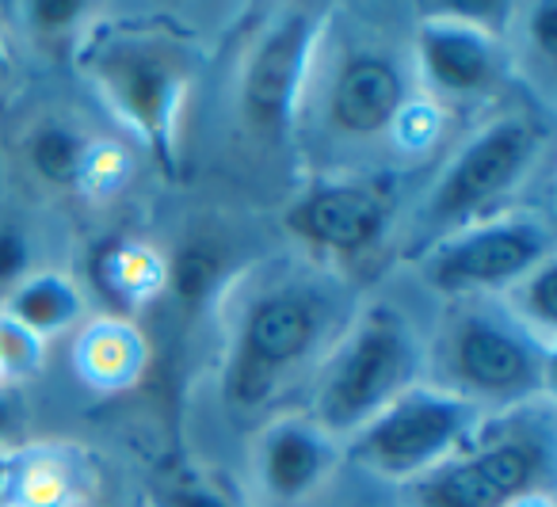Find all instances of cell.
I'll use <instances>...</instances> for the list:
<instances>
[{"label":"cell","mask_w":557,"mask_h":507,"mask_svg":"<svg viewBox=\"0 0 557 507\" xmlns=\"http://www.w3.org/2000/svg\"><path fill=\"white\" fill-rule=\"evenodd\" d=\"M450 362L462 382V397L519 400L546 385V359L534 347L531 332L493 317H462L450 336Z\"/></svg>","instance_id":"cell-7"},{"label":"cell","mask_w":557,"mask_h":507,"mask_svg":"<svg viewBox=\"0 0 557 507\" xmlns=\"http://www.w3.org/2000/svg\"><path fill=\"white\" fill-rule=\"evenodd\" d=\"M329 473V438L313 420H283L263 435L260 481L278 504L310 496Z\"/></svg>","instance_id":"cell-13"},{"label":"cell","mask_w":557,"mask_h":507,"mask_svg":"<svg viewBox=\"0 0 557 507\" xmlns=\"http://www.w3.org/2000/svg\"><path fill=\"white\" fill-rule=\"evenodd\" d=\"M313 39H318V24L306 12L278 20L260 39L240 77V111L252 131L278 138L290 126L306 70H310Z\"/></svg>","instance_id":"cell-8"},{"label":"cell","mask_w":557,"mask_h":507,"mask_svg":"<svg viewBox=\"0 0 557 507\" xmlns=\"http://www.w3.org/2000/svg\"><path fill=\"white\" fill-rule=\"evenodd\" d=\"M100 81L108 85L111 100L126 111V119L149 134V141L157 146L169 141L172 111H176L184 77L164 50H153L149 42H126V47L103 54Z\"/></svg>","instance_id":"cell-10"},{"label":"cell","mask_w":557,"mask_h":507,"mask_svg":"<svg viewBox=\"0 0 557 507\" xmlns=\"http://www.w3.org/2000/svg\"><path fill=\"white\" fill-rule=\"evenodd\" d=\"M39 344L42 339H35L32 332H24L16 321L0 317V370H12V374H16V370L35 367Z\"/></svg>","instance_id":"cell-17"},{"label":"cell","mask_w":557,"mask_h":507,"mask_svg":"<svg viewBox=\"0 0 557 507\" xmlns=\"http://www.w3.org/2000/svg\"><path fill=\"white\" fill-rule=\"evenodd\" d=\"M81 313V294L70 279L62 275H35L12 290L9 298V321H16L35 339L50 336V332L65 329L73 317Z\"/></svg>","instance_id":"cell-14"},{"label":"cell","mask_w":557,"mask_h":507,"mask_svg":"<svg viewBox=\"0 0 557 507\" xmlns=\"http://www.w3.org/2000/svg\"><path fill=\"white\" fill-rule=\"evenodd\" d=\"M549 260L546 225L531 218H496L450 233L428 256V283L443 294L504 290Z\"/></svg>","instance_id":"cell-5"},{"label":"cell","mask_w":557,"mask_h":507,"mask_svg":"<svg viewBox=\"0 0 557 507\" xmlns=\"http://www.w3.org/2000/svg\"><path fill=\"white\" fill-rule=\"evenodd\" d=\"M27 268H32V245L20 230L4 225L0 230V290L24 283Z\"/></svg>","instance_id":"cell-18"},{"label":"cell","mask_w":557,"mask_h":507,"mask_svg":"<svg viewBox=\"0 0 557 507\" xmlns=\"http://www.w3.org/2000/svg\"><path fill=\"white\" fill-rule=\"evenodd\" d=\"M207 286H210V256H202V252L184 256L176 268V290L184 294V298H202Z\"/></svg>","instance_id":"cell-20"},{"label":"cell","mask_w":557,"mask_h":507,"mask_svg":"<svg viewBox=\"0 0 557 507\" xmlns=\"http://www.w3.org/2000/svg\"><path fill=\"white\" fill-rule=\"evenodd\" d=\"M527 39L542 58H557V4H539L527 16Z\"/></svg>","instance_id":"cell-19"},{"label":"cell","mask_w":557,"mask_h":507,"mask_svg":"<svg viewBox=\"0 0 557 507\" xmlns=\"http://www.w3.org/2000/svg\"><path fill=\"white\" fill-rule=\"evenodd\" d=\"M0 73H4V54H0Z\"/></svg>","instance_id":"cell-25"},{"label":"cell","mask_w":557,"mask_h":507,"mask_svg":"<svg viewBox=\"0 0 557 507\" xmlns=\"http://www.w3.org/2000/svg\"><path fill=\"white\" fill-rule=\"evenodd\" d=\"M321 306L306 290H271L248 306L230 367V393L240 405H260L295 362L313 351Z\"/></svg>","instance_id":"cell-4"},{"label":"cell","mask_w":557,"mask_h":507,"mask_svg":"<svg viewBox=\"0 0 557 507\" xmlns=\"http://www.w3.org/2000/svg\"><path fill=\"white\" fill-rule=\"evenodd\" d=\"M420 70L443 96H473L496 77V42L462 16H432L417 35Z\"/></svg>","instance_id":"cell-11"},{"label":"cell","mask_w":557,"mask_h":507,"mask_svg":"<svg viewBox=\"0 0 557 507\" xmlns=\"http://www.w3.org/2000/svg\"><path fill=\"white\" fill-rule=\"evenodd\" d=\"M16 423H20V412H16V405H12L4 393H0V438H9L12 431H16Z\"/></svg>","instance_id":"cell-24"},{"label":"cell","mask_w":557,"mask_h":507,"mask_svg":"<svg viewBox=\"0 0 557 507\" xmlns=\"http://www.w3.org/2000/svg\"><path fill=\"white\" fill-rule=\"evenodd\" d=\"M389 199L371 184H329L302 195L290 207L287 225L295 237L321 252L356 256L371 248L386 230Z\"/></svg>","instance_id":"cell-9"},{"label":"cell","mask_w":557,"mask_h":507,"mask_svg":"<svg viewBox=\"0 0 557 507\" xmlns=\"http://www.w3.org/2000/svg\"><path fill=\"white\" fill-rule=\"evenodd\" d=\"M85 12V4H32V16H35V24L39 27H70V24H77V16Z\"/></svg>","instance_id":"cell-21"},{"label":"cell","mask_w":557,"mask_h":507,"mask_svg":"<svg viewBox=\"0 0 557 507\" xmlns=\"http://www.w3.org/2000/svg\"><path fill=\"white\" fill-rule=\"evenodd\" d=\"M542 126L534 119L508 115L481 126L470 141L455 153V161L443 169L440 184L428 195L424 222L440 230L473 225L481 214L496 207L508 191H516L519 180L534 169L542 153Z\"/></svg>","instance_id":"cell-3"},{"label":"cell","mask_w":557,"mask_h":507,"mask_svg":"<svg viewBox=\"0 0 557 507\" xmlns=\"http://www.w3.org/2000/svg\"><path fill=\"white\" fill-rule=\"evenodd\" d=\"M164 507H233V504L207 489H176V492H169V504Z\"/></svg>","instance_id":"cell-22"},{"label":"cell","mask_w":557,"mask_h":507,"mask_svg":"<svg viewBox=\"0 0 557 507\" xmlns=\"http://www.w3.org/2000/svg\"><path fill=\"white\" fill-rule=\"evenodd\" d=\"M20 481V461L16 458H0V507H9V496Z\"/></svg>","instance_id":"cell-23"},{"label":"cell","mask_w":557,"mask_h":507,"mask_svg":"<svg viewBox=\"0 0 557 507\" xmlns=\"http://www.w3.org/2000/svg\"><path fill=\"white\" fill-rule=\"evenodd\" d=\"M473 423H478V405L462 393L412 385L356 431L351 454L359 466L379 477L420 481L435 466L455 458L458 446L470 443Z\"/></svg>","instance_id":"cell-2"},{"label":"cell","mask_w":557,"mask_h":507,"mask_svg":"<svg viewBox=\"0 0 557 507\" xmlns=\"http://www.w3.org/2000/svg\"><path fill=\"white\" fill-rule=\"evenodd\" d=\"M405 111V81L389 58L382 54H356L341 65L329 92V115L336 131L374 138L389 131Z\"/></svg>","instance_id":"cell-12"},{"label":"cell","mask_w":557,"mask_h":507,"mask_svg":"<svg viewBox=\"0 0 557 507\" xmlns=\"http://www.w3.org/2000/svg\"><path fill=\"white\" fill-rule=\"evenodd\" d=\"M549 450L542 435H508L447 458L417 481L420 507H516L546 477Z\"/></svg>","instance_id":"cell-6"},{"label":"cell","mask_w":557,"mask_h":507,"mask_svg":"<svg viewBox=\"0 0 557 507\" xmlns=\"http://www.w3.org/2000/svg\"><path fill=\"white\" fill-rule=\"evenodd\" d=\"M417 374V339L394 309H371L348 344L336 351L318 393L313 423L321 431L356 435L367 420L412 389Z\"/></svg>","instance_id":"cell-1"},{"label":"cell","mask_w":557,"mask_h":507,"mask_svg":"<svg viewBox=\"0 0 557 507\" xmlns=\"http://www.w3.org/2000/svg\"><path fill=\"white\" fill-rule=\"evenodd\" d=\"M27 157H32L35 172L54 187H77L81 180L88 176V164H92L88 141L65 123L39 126V131L32 134Z\"/></svg>","instance_id":"cell-15"},{"label":"cell","mask_w":557,"mask_h":507,"mask_svg":"<svg viewBox=\"0 0 557 507\" xmlns=\"http://www.w3.org/2000/svg\"><path fill=\"white\" fill-rule=\"evenodd\" d=\"M554 286H557V268L554 260H546L542 268H534L523 283H516V298H519V313L523 321L539 324L542 332H549L557 324V301H554Z\"/></svg>","instance_id":"cell-16"}]
</instances>
